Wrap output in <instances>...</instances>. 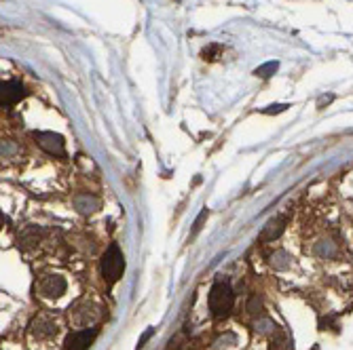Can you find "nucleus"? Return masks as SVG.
<instances>
[{"instance_id": "obj_9", "label": "nucleus", "mask_w": 353, "mask_h": 350, "mask_svg": "<svg viewBox=\"0 0 353 350\" xmlns=\"http://www.w3.org/2000/svg\"><path fill=\"white\" fill-rule=\"evenodd\" d=\"M281 224H284V222H281V220H273V222H269L267 224V228H264V232L260 234V238L262 240H271V238H275L279 232H281V228H284V226H281Z\"/></svg>"}, {"instance_id": "obj_15", "label": "nucleus", "mask_w": 353, "mask_h": 350, "mask_svg": "<svg viewBox=\"0 0 353 350\" xmlns=\"http://www.w3.org/2000/svg\"><path fill=\"white\" fill-rule=\"evenodd\" d=\"M256 308H260V300H258V297H252L248 310H250V312H256Z\"/></svg>"}, {"instance_id": "obj_6", "label": "nucleus", "mask_w": 353, "mask_h": 350, "mask_svg": "<svg viewBox=\"0 0 353 350\" xmlns=\"http://www.w3.org/2000/svg\"><path fill=\"white\" fill-rule=\"evenodd\" d=\"M24 84L17 80H5L3 82V108H11L24 97Z\"/></svg>"}, {"instance_id": "obj_8", "label": "nucleus", "mask_w": 353, "mask_h": 350, "mask_svg": "<svg viewBox=\"0 0 353 350\" xmlns=\"http://www.w3.org/2000/svg\"><path fill=\"white\" fill-rule=\"evenodd\" d=\"M74 205H76V209H79V211H83V213H89V211H93V209H95L100 203H97V199H95V196L83 194V196H76V199H74Z\"/></svg>"}, {"instance_id": "obj_13", "label": "nucleus", "mask_w": 353, "mask_h": 350, "mask_svg": "<svg viewBox=\"0 0 353 350\" xmlns=\"http://www.w3.org/2000/svg\"><path fill=\"white\" fill-rule=\"evenodd\" d=\"M288 106H286V103H277V106H269V108H264L262 112L264 114H273V112H284Z\"/></svg>"}, {"instance_id": "obj_2", "label": "nucleus", "mask_w": 353, "mask_h": 350, "mask_svg": "<svg viewBox=\"0 0 353 350\" xmlns=\"http://www.w3.org/2000/svg\"><path fill=\"white\" fill-rule=\"evenodd\" d=\"M125 272V257H123L119 245H110L102 257V274L108 283H116Z\"/></svg>"}, {"instance_id": "obj_10", "label": "nucleus", "mask_w": 353, "mask_h": 350, "mask_svg": "<svg viewBox=\"0 0 353 350\" xmlns=\"http://www.w3.org/2000/svg\"><path fill=\"white\" fill-rule=\"evenodd\" d=\"M277 68H279V63H277V61H269V63H264V65L256 68V70H254V74H256V76H260V78H269V76H273V74L277 72Z\"/></svg>"}, {"instance_id": "obj_4", "label": "nucleus", "mask_w": 353, "mask_h": 350, "mask_svg": "<svg viewBox=\"0 0 353 350\" xmlns=\"http://www.w3.org/2000/svg\"><path fill=\"white\" fill-rule=\"evenodd\" d=\"M34 137H36L38 146L53 154V156H66V148H64V137L57 135V133H51V131H41V133H34Z\"/></svg>"}, {"instance_id": "obj_16", "label": "nucleus", "mask_w": 353, "mask_h": 350, "mask_svg": "<svg viewBox=\"0 0 353 350\" xmlns=\"http://www.w3.org/2000/svg\"><path fill=\"white\" fill-rule=\"evenodd\" d=\"M332 99H334L332 95H326V97H322L320 101H317V108H324V106H326V103H330Z\"/></svg>"}, {"instance_id": "obj_5", "label": "nucleus", "mask_w": 353, "mask_h": 350, "mask_svg": "<svg viewBox=\"0 0 353 350\" xmlns=\"http://www.w3.org/2000/svg\"><path fill=\"white\" fill-rule=\"evenodd\" d=\"M97 338V329H81L66 338V350H87Z\"/></svg>"}, {"instance_id": "obj_3", "label": "nucleus", "mask_w": 353, "mask_h": 350, "mask_svg": "<svg viewBox=\"0 0 353 350\" xmlns=\"http://www.w3.org/2000/svg\"><path fill=\"white\" fill-rule=\"evenodd\" d=\"M36 291H38L41 297L53 300V297H60L66 291V281L57 274H47L36 283Z\"/></svg>"}, {"instance_id": "obj_14", "label": "nucleus", "mask_w": 353, "mask_h": 350, "mask_svg": "<svg viewBox=\"0 0 353 350\" xmlns=\"http://www.w3.org/2000/svg\"><path fill=\"white\" fill-rule=\"evenodd\" d=\"M152 334H154V329H152V327H150V329H146V334H144L142 338H140V342H138V350L142 348V346H144V344H146V342L152 338Z\"/></svg>"}, {"instance_id": "obj_11", "label": "nucleus", "mask_w": 353, "mask_h": 350, "mask_svg": "<svg viewBox=\"0 0 353 350\" xmlns=\"http://www.w3.org/2000/svg\"><path fill=\"white\" fill-rule=\"evenodd\" d=\"M201 55H203L205 61H214L220 55V45H209V47H205Z\"/></svg>"}, {"instance_id": "obj_1", "label": "nucleus", "mask_w": 353, "mask_h": 350, "mask_svg": "<svg viewBox=\"0 0 353 350\" xmlns=\"http://www.w3.org/2000/svg\"><path fill=\"white\" fill-rule=\"evenodd\" d=\"M235 304V293L228 287V283H216L209 291V310L216 319L228 317Z\"/></svg>"}, {"instance_id": "obj_12", "label": "nucleus", "mask_w": 353, "mask_h": 350, "mask_svg": "<svg viewBox=\"0 0 353 350\" xmlns=\"http://www.w3.org/2000/svg\"><path fill=\"white\" fill-rule=\"evenodd\" d=\"M207 215H209V211H207V209H203L201 215H199V217H197V222H195V230H192V234H190V236H195V234L203 228V222H205V217H207Z\"/></svg>"}, {"instance_id": "obj_7", "label": "nucleus", "mask_w": 353, "mask_h": 350, "mask_svg": "<svg viewBox=\"0 0 353 350\" xmlns=\"http://www.w3.org/2000/svg\"><path fill=\"white\" fill-rule=\"evenodd\" d=\"M30 331L38 340H45V338H51V336L57 334V325H55V321H51L49 317H45V314H43V317H36L32 321Z\"/></svg>"}]
</instances>
